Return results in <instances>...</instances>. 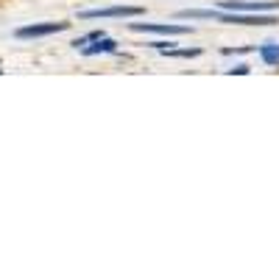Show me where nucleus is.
<instances>
[{"label":"nucleus","mask_w":279,"mask_h":279,"mask_svg":"<svg viewBox=\"0 0 279 279\" xmlns=\"http://www.w3.org/2000/svg\"><path fill=\"white\" fill-rule=\"evenodd\" d=\"M246 76V73H249V67H246V64H240V67H232V70H229V76Z\"/></svg>","instance_id":"nucleus-8"},{"label":"nucleus","mask_w":279,"mask_h":279,"mask_svg":"<svg viewBox=\"0 0 279 279\" xmlns=\"http://www.w3.org/2000/svg\"><path fill=\"white\" fill-rule=\"evenodd\" d=\"M70 23H37V25H25V28H17L14 37L17 39H37V37H50V34H59V31H67Z\"/></svg>","instance_id":"nucleus-2"},{"label":"nucleus","mask_w":279,"mask_h":279,"mask_svg":"<svg viewBox=\"0 0 279 279\" xmlns=\"http://www.w3.org/2000/svg\"><path fill=\"white\" fill-rule=\"evenodd\" d=\"M176 17L182 20H224V9H184V12H179Z\"/></svg>","instance_id":"nucleus-4"},{"label":"nucleus","mask_w":279,"mask_h":279,"mask_svg":"<svg viewBox=\"0 0 279 279\" xmlns=\"http://www.w3.org/2000/svg\"><path fill=\"white\" fill-rule=\"evenodd\" d=\"M260 56L265 64H279V45H273V42L260 45Z\"/></svg>","instance_id":"nucleus-6"},{"label":"nucleus","mask_w":279,"mask_h":279,"mask_svg":"<svg viewBox=\"0 0 279 279\" xmlns=\"http://www.w3.org/2000/svg\"><path fill=\"white\" fill-rule=\"evenodd\" d=\"M128 28L137 31V34H159V37H184V34H193L190 25H165V23H128Z\"/></svg>","instance_id":"nucleus-1"},{"label":"nucleus","mask_w":279,"mask_h":279,"mask_svg":"<svg viewBox=\"0 0 279 279\" xmlns=\"http://www.w3.org/2000/svg\"><path fill=\"white\" fill-rule=\"evenodd\" d=\"M146 9L140 6H109V9H95V12H81L79 20H95V17H140Z\"/></svg>","instance_id":"nucleus-3"},{"label":"nucleus","mask_w":279,"mask_h":279,"mask_svg":"<svg viewBox=\"0 0 279 279\" xmlns=\"http://www.w3.org/2000/svg\"><path fill=\"white\" fill-rule=\"evenodd\" d=\"M168 56H179V59H195V56H201L198 48H190V50H165Z\"/></svg>","instance_id":"nucleus-7"},{"label":"nucleus","mask_w":279,"mask_h":279,"mask_svg":"<svg viewBox=\"0 0 279 279\" xmlns=\"http://www.w3.org/2000/svg\"><path fill=\"white\" fill-rule=\"evenodd\" d=\"M117 50V42L109 37H101L98 39V45H90V48H81V53L84 56H98V53H115Z\"/></svg>","instance_id":"nucleus-5"}]
</instances>
